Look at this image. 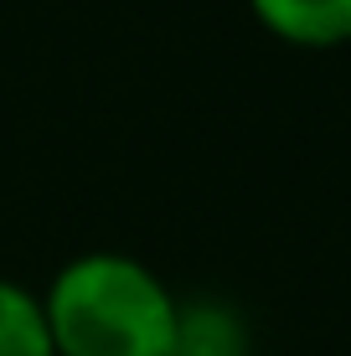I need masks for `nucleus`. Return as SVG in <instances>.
<instances>
[{
	"instance_id": "nucleus-2",
	"label": "nucleus",
	"mask_w": 351,
	"mask_h": 356,
	"mask_svg": "<svg viewBox=\"0 0 351 356\" xmlns=\"http://www.w3.org/2000/svg\"><path fill=\"white\" fill-rule=\"evenodd\" d=\"M248 10L274 42L300 52L351 47V0H248Z\"/></svg>"
},
{
	"instance_id": "nucleus-4",
	"label": "nucleus",
	"mask_w": 351,
	"mask_h": 356,
	"mask_svg": "<svg viewBox=\"0 0 351 356\" xmlns=\"http://www.w3.org/2000/svg\"><path fill=\"white\" fill-rule=\"evenodd\" d=\"M0 356H57L42 315V294L21 279H0Z\"/></svg>"
},
{
	"instance_id": "nucleus-1",
	"label": "nucleus",
	"mask_w": 351,
	"mask_h": 356,
	"mask_svg": "<svg viewBox=\"0 0 351 356\" xmlns=\"http://www.w3.org/2000/svg\"><path fill=\"white\" fill-rule=\"evenodd\" d=\"M36 294L57 356H171L181 300L129 253H78Z\"/></svg>"
},
{
	"instance_id": "nucleus-3",
	"label": "nucleus",
	"mask_w": 351,
	"mask_h": 356,
	"mask_svg": "<svg viewBox=\"0 0 351 356\" xmlns=\"http://www.w3.org/2000/svg\"><path fill=\"white\" fill-rule=\"evenodd\" d=\"M171 356H253L248 321L227 300H181Z\"/></svg>"
}]
</instances>
